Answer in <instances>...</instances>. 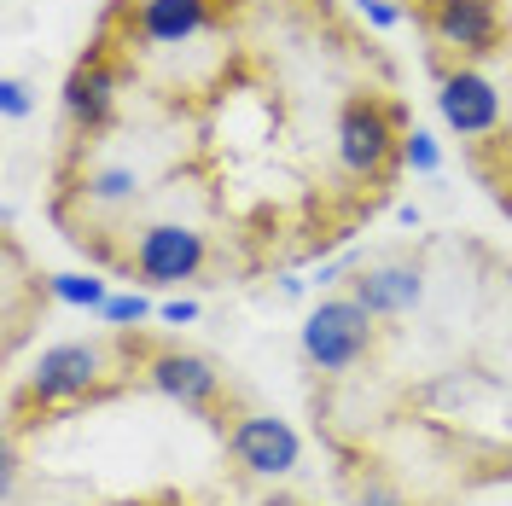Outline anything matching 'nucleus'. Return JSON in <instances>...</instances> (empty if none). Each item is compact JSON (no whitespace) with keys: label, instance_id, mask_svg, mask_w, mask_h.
Masks as SVG:
<instances>
[{"label":"nucleus","instance_id":"9","mask_svg":"<svg viewBox=\"0 0 512 506\" xmlns=\"http://www.w3.org/2000/svg\"><path fill=\"white\" fill-rule=\"evenodd\" d=\"M216 24V0H140L128 18V41L140 47H181Z\"/></svg>","mask_w":512,"mask_h":506},{"label":"nucleus","instance_id":"14","mask_svg":"<svg viewBox=\"0 0 512 506\" xmlns=\"http://www.w3.org/2000/svg\"><path fill=\"white\" fill-rule=\"evenodd\" d=\"M402 163H408L414 175H437V169H443L437 134H431V128H408V134H402Z\"/></svg>","mask_w":512,"mask_h":506},{"label":"nucleus","instance_id":"13","mask_svg":"<svg viewBox=\"0 0 512 506\" xmlns=\"http://www.w3.org/2000/svg\"><path fill=\"white\" fill-rule=\"evenodd\" d=\"M88 204H134L140 198V175L134 169H99V175H88Z\"/></svg>","mask_w":512,"mask_h":506},{"label":"nucleus","instance_id":"8","mask_svg":"<svg viewBox=\"0 0 512 506\" xmlns=\"http://www.w3.org/2000/svg\"><path fill=\"white\" fill-rule=\"evenodd\" d=\"M146 384L169 396V402H181L192 413H210L222 402V373L204 361V355H192V349H158L152 361H146Z\"/></svg>","mask_w":512,"mask_h":506},{"label":"nucleus","instance_id":"7","mask_svg":"<svg viewBox=\"0 0 512 506\" xmlns=\"http://www.w3.org/2000/svg\"><path fill=\"white\" fill-rule=\"evenodd\" d=\"M501 30H507L501 0H448V6L431 12V35H437V47L454 64H472L483 53H495L501 47Z\"/></svg>","mask_w":512,"mask_h":506},{"label":"nucleus","instance_id":"2","mask_svg":"<svg viewBox=\"0 0 512 506\" xmlns=\"http://www.w3.org/2000/svg\"><path fill=\"white\" fill-rule=\"evenodd\" d=\"M373 315L355 303V297H320L315 309L297 326V344H303V361L315 373H350L355 361H367L373 349Z\"/></svg>","mask_w":512,"mask_h":506},{"label":"nucleus","instance_id":"17","mask_svg":"<svg viewBox=\"0 0 512 506\" xmlns=\"http://www.w3.org/2000/svg\"><path fill=\"white\" fill-rule=\"evenodd\" d=\"M355 12H361L373 30H396V24H402V6H390V0H355Z\"/></svg>","mask_w":512,"mask_h":506},{"label":"nucleus","instance_id":"16","mask_svg":"<svg viewBox=\"0 0 512 506\" xmlns=\"http://www.w3.org/2000/svg\"><path fill=\"white\" fill-rule=\"evenodd\" d=\"M0 111H6L12 123L35 111V94H30V82H24V76H6V82H0Z\"/></svg>","mask_w":512,"mask_h":506},{"label":"nucleus","instance_id":"11","mask_svg":"<svg viewBox=\"0 0 512 506\" xmlns=\"http://www.w3.org/2000/svg\"><path fill=\"white\" fill-rule=\"evenodd\" d=\"M350 297L373 320H396V315H408V309H419L425 274H419L414 262H379V268H361L350 280Z\"/></svg>","mask_w":512,"mask_h":506},{"label":"nucleus","instance_id":"22","mask_svg":"<svg viewBox=\"0 0 512 506\" xmlns=\"http://www.w3.org/2000/svg\"><path fill=\"white\" fill-rule=\"evenodd\" d=\"M419 6H425V12H437V6H448V0H419Z\"/></svg>","mask_w":512,"mask_h":506},{"label":"nucleus","instance_id":"10","mask_svg":"<svg viewBox=\"0 0 512 506\" xmlns=\"http://www.w3.org/2000/svg\"><path fill=\"white\" fill-rule=\"evenodd\" d=\"M117 82L123 76L99 59V53H88V59L64 76V117L82 128V134H99V128L117 117Z\"/></svg>","mask_w":512,"mask_h":506},{"label":"nucleus","instance_id":"1","mask_svg":"<svg viewBox=\"0 0 512 506\" xmlns=\"http://www.w3.org/2000/svg\"><path fill=\"white\" fill-rule=\"evenodd\" d=\"M402 111L396 105H384L373 94H355L344 99V111H338V163H344V175L355 181H379L390 163L402 158Z\"/></svg>","mask_w":512,"mask_h":506},{"label":"nucleus","instance_id":"4","mask_svg":"<svg viewBox=\"0 0 512 506\" xmlns=\"http://www.w3.org/2000/svg\"><path fill=\"white\" fill-rule=\"evenodd\" d=\"M501 88L483 76L478 64H448L437 76V117H443L448 134L460 140H489L501 128Z\"/></svg>","mask_w":512,"mask_h":506},{"label":"nucleus","instance_id":"23","mask_svg":"<svg viewBox=\"0 0 512 506\" xmlns=\"http://www.w3.org/2000/svg\"><path fill=\"white\" fill-rule=\"evenodd\" d=\"M111 506H140V501H111Z\"/></svg>","mask_w":512,"mask_h":506},{"label":"nucleus","instance_id":"20","mask_svg":"<svg viewBox=\"0 0 512 506\" xmlns=\"http://www.w3.org/2000/svg\"><path fill=\"white\" fill-rule=\"evenodd\" d=\"M501 198H507V210H512V146H507V158H501Z\"/></svg>","mask_w":512,"mask_h":506},{"label":"nucleus","instance_id":"12","mask_svg":"<svg viewBox=\"0 0 512 506\" xmlns=\"http://www.w3.org/2000/svg\"><path fill=\"white\" fill-rule=\"evenodd\" d=\"M47 291L59 297L64 309H88V315H99V309H105V297H111V285L99 280V274H82V268L47 274Z\"/></svg>","mask_w":512,"mask_h":506},{"label":"nucleus","instance_id":"5","mask_svg":"<svg viewBox=\"0 0 512 506\" xmlns=\"http://www.w3.org/2000/svg\"><path fill=\"white\" fill-rule=\"evenodd\" d=\"M204 233L187 222H152L140 227V239H134V251H128V262H134V274L146 285H181L192 280L198 268H204Z\"/></svg>","mask_w":512,"mask_h":506},{"label":"nucleus","instance_id":"18","mask_svg":"<svg viewBox=\"0 0 512 506\" xmlns=\"http://www.w3.org/2000/svg\"><path fill=\"white\" fill-rule=\"evenodd\" d=\"M355 506H414V501H408L402 489H390V483H361Z\"/></svg>","mask_w":512,"mask_h":506},{"label":"nucleus","instance_id":"3","mask_svg":"<svg viewBox=\"0 0 512 506\" xmlns=\"http://www.w3.org/2000/svg\"><path fill=\"white\" fill-rule=\"evenodd\" d=\"M105 390V349L99 344H53L35 355L30 379H24V402L30 408H70L82 396Z\"/></svg>","mask_w":512,"mask_h":506},{"label":"nucleus","instance_id":"19","mask_svg":"<svg viewBox=\"0 0 512 506\" xmlns=\"http://www.w3.org/2000/svg\"><path fill=\"white\" fill-rule=\"evenodd\" d=\"M158 315L169 320V326H187V320H198V303H192V297H169Z\"/></svg>","mask_w":512,"mask_h":506},{"label":"nucleus","instance_id":"21","mask_svg":"<svg viewBox=\"0 0 512 506\" xmlns=\"http://www.w3.org/2000/svg\"><path fill=\"white\" fill-rule=\"evenodd\" d=\"M280 291H286V297H303V291H309V280H297V274H286V280H280Z\"/></svg>","mask_w":512,"mask_h":506},{"label":"nucleus","instance_id":"15","mask_svg":"<svg viewBox=\"0 0 512 506\" xmlns=\"http://www.w3.org/2000/svg\"><path fill=\"white\" fill-rule=\"evenodd\" d=\"M146 315H152V297H146V291H111L105 309H99L105 326H140Z\"/></svg>","mask_w":512,"mask_h":506},{"label":"nucleus","instance_id":"6","mask_svg":"<svg viewBox=\"0 0 512 506\" xmlns=\"http://www.w3.org/2000/svg\"><path fill=\"white\" fill-rule=\"evenodd\" d=\"M227 454L251 477H291L297 460H303V437L291 431V419H280V413H245L227 431Z\"/></svg>","mask_w":512,"mask_h":506}]
</instances>
